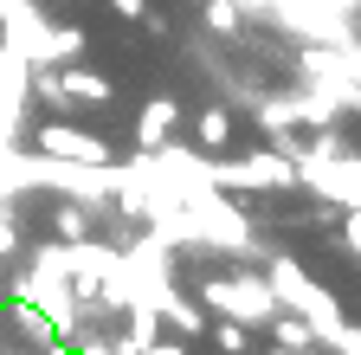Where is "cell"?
Segmentation results:
<instances>
[{
	"label": "cell",
	"instance_id": "obj_1",
	"mask_svg": "<svg viewBox=\"0 0 361 355\" xmlns=\"http://www.w3.org/2000/svg\"><path fill=\"white\" fill-rule=\"evenodd\" d=\"M188 213V252H226V258H258V233L252 219L226 200L219 188H200L194 200H174Z\"/></svg>",
	"mask_w": 361,
	"mask_h": 355
},
{
	"label": "cell",
	"instance_id": "obj_2",
	"mask_svg": "<svg viewBox=\"0 0 361 355\" xmlns=\"http://www.w3.org/2000/svg\"><path fill=\"white\" fill-rule=\"evenodd\" d=\"M258 272H264L271 297H278V310H290V317H303V323L316 330V342L329 349V336L342 330V303H336V297H329L323 284H316V278L303 272V265H297L290 252H278V258H264Z\"/></svg>",
	"mask_w": 361,
	"mask_h": 355
},
{
	"label": "cell",
	"instance_id": "obj_3",
	"mask_svg": "<svg viewBox=\"0 0 361 355\" xmlns=\"http://www.w3.org/2000/svg\"><path fill=\"white\" fill-rule=\"evenodd\" d=\"M200 310L207 317H233L245 330H271V317H278V297H271L264 272H213L200 284Z\"/></svg>",
	"mask_w": 361,
	"mask_h": 355
},
{
	"label": "cell",
	"instance_id": "obj_4",
	"mask_svg": "<svg viewBox=\"0 0 361 355\" xmlns=\"http://www.w3.org/2000/svg\"><path fill=\"white\" fill-rule=\"evenodd\" d=\"M207 181L219 194H284V188H297V162L278 155V149L226 155V162H207Z\"/></svg>",
	"mask_w": 361,
	"mask_h": 355
},
{
	"label": "cell",
	"instance_id": "obj_5",
	"mask_svg": "<svg viewBox=\"0 0 361 355\" xmlns=\"http://www.w3.org/2000/svg\"><path fill=\"white\" fill-rule=\"evenodd\" d=\"M0 52L20 65H52V20L32 0H0Z\"/></svg>",
	"mask_w": 361,
	"mask_h": 355
},
{
	"label": "cell",
	"instance_id": "obj_6",
	"mask_svg": "<svg viewBox=\"0 0 361 355\" xmlns=\"http://www.w3.org/2000/svg\"><path fill=\"white\" fill-rule=\"evenodd\" d=\"M32 149H39V155H59V162H90V168L110 162V143L90 136V129H78V123H39Z\"/></svg>",
	"mask_w": 361,
	"mask_h": 355
},
{
	"label": "cell",
	"instance_id": "obj_7",
	"mask_svg": "<svg viewBox=\"0 0 361 355\" xmlns=\"http://www.w3.org/2000/svg\"><path fill=\"white\" fill-rule=\"evenodd\" d=\"M149 303H155V317H161V323H168V330H174L180 342H188V336H200V330H207V310H200L194 297H180L174 284H161V291H155Z\"/></svg>",
	"mask_w": 361,
	"mask_h": 355
},
{
	"label": "cell",
	"instance_id": "obj_8",
	"mask_svg": "<svg viewBox=\"0 0 361 355\" xmlns=\"http://www.w3.org/2000/svg\"><path fill=\"white\" fill-rule=\"evenodd\" d=\"M59 91H65V104H110V78L78 65V59H65L59 65Z\"/></svg>",
	"mask_w": 361,
	"mask_h": 355
},
{
	"label": "cell",
	"instance_id": "obj_9",
	"mask_svg": "<svg viewBox=\"0 0 361 355\" xmlns=\"http://www.w3.org/2000/svg\"><path fill=\"white\" fill-rule=\"evenodd\" d=\"M174 123H180V104L174 97H149L142 116H135V149H161L174 136Z\"/></svg>",
	"mask_w": 361,
	"mask_h": 355
},
{
	"label": "cell",
	"instance_id": "obj_10",
	"mask_svg": "<svg viewBox=\"0 0 361 355\" xmlns=\"http://www.w3.org/2000/svg\"><path fill=\"white\" fill-rule=\"evenodd\" d=\"M0 323H13V336H20V349H45V342H52L59 330H52V317H45V310H32V303H7V317H0Z\"/></svg>",
	"mask_w": 361,
	"mask_h": 355
},
{
	"label": "cell",
	"instance_id": "obj_11",
	"mask_svg": "<svg viewBox=\"0 0 361 355\" xmlns=\"http://www.w3.org/2000/svg\"><path fill=\"white\" fill-rule=\"evenodd\" d=\"M90 233H97V207H84V200L52 207V239H90Z\"/></svg>",
	"mask_w": 361,
	"mask_h": 355
},
{
	"label": "cell",
	"instance_id": "obj_12",
	"mask_svg": "<svg viewBox=\"0 0 361 355\" xmlns=\"http://www.w3.org/2000/svg\"><path fill=\"white\" fill-rule=\"evenodd\" d=\"M123 323H129L123 336H129L135 349H149V342H161V317H155V303H149V297H135V303L123 310Z\"/></svg>",
	"mask_w": 361,
	"mask_h": 355
},
{
	"label": "cell",
	"instance_id": "obj_13",
	"mask_svg": "<svg viewBox=\"0 0 361 355\" xmlns=\"http://www.w3.org/2000/svg\"><path fill=\"white\" fill-rule=\"evenodd\" d=\"M194 136H200V149H226V143H233V110H226V104L200 110L194 116Z\"/></svg>",
	"mask_w": 361,
	"mask_h": 355
},
{
	"label": "cell",
	"instance_id": "obj_14",
	"mask_svg": "<svg viewBox=\"0 0 361 355\" xmlns=\"http://www.w3.org/2000/svg\"><path fill=\"white\" fill-rule=\"evenodd\" d=\"M207 330H213L219 355H245V349H252V330H245V323H233V317H207Z\"/></svg>",
	"mask_w": 361,
	"mask_h": 355
},
{
	"label": "cell",
	"instance_id": "obj_15",
	"mask_svg": "<svg viewBox=\"0 0 361 355\" xmlns=\"http://www.w3.org/2000/svg\"><path fill=\"white\" fill-rule=\"evenodd\" d=\"M207 26L213 32H239L245 26V7H239V0H207Z\"/></svg>",
	"mask_w": 361,
	"mask_h": 355
},
{
	"label": "cell",
	"instance_id": "obj_16",
	"mask_svg": "<svg viewBox=\"0 0 361 355\" xmlns=\"http://www.w3.org/2000/svg\"><path fill=\"white\" fill-rule=\"evenodd\" d=\"M84 52V32L78 26H52V65H65V59H78Z\"/></svg>",
	"mask_w": 361,
	"mask_h": 355
},
{
	"label": "cell",
	"instance_id": "obj_17",
	"mask_svg": "<svg viewBox=\"0 0 361 355\" xmlns=\"http://www.w3.org/2000/svg\"><path fill=\"white\" fill-rule=\"evenodd\" d=\"M329 349H336V355H361V323H342V330L329 336Z\"/></svg>",
	"mask_w": 361,
	"mask_h": 355
},
{
	"label": "cell",
	"instance_id": "obj_18",
	"mask_svg": "<svg viewBox=\"0 0 361 355\" xmlns=\"http://www.w3.org/2000/svg\"><path fill=\"white\" fill-rule=\"evenodd\" d=\"M342 246L361 258V207H348V219H342Z\"/></svg>",
	"mask_w": 361,
	"mask_h": 355
},
{
	"label": "cell",
	"instance_id": "obj_19",
	"mask_svg": "<svg viewBox=\"0 0 361 355\" xmlns=\"http://www.w3.org/2000/svg\"><path fill=\"white\" fill-rule=\"evenodd\" d=\"M104 7L123 13V20H142V13H149V0H104Z\"/></svg>",
	"mask_w": 361,
	"mask_h": 355
},
{
	"label": "cell",
	"instance_id": "obj_20",
	"mask_svg": "<svg viewBox=\"0 0 361 355\" xmlns=\"http://www.w3.org/2000/svg\"><path fill=\"white\" fill-rule=\"evenodd\" d=\"M39 355H84V349H78V342H65V336H52V342L39 349Z\"/></svg>",
	"mask_w": 361,
	"mask_h": 355
},
{
	"label": "cell",
	"instance_id": "obj_21",
	"mask_svg": "<svg viewBox=\"0 0 361 355\" xmlns=\"http://www.w3.org/2000/svg\"><path fill=\"white\" fill-rule=\"evenodd\" d=\"M135 355H188V349H180V336H174V342H149V349H135Z\"/></svg>",
	"mask_w": 361,
	"mask_h": 355
},
{
	"label": "cell",
	"instance_id": "obj_22",
	"mask_svg": "<svg viewBox=\"0 0 361 355\" xmlns=\"http://www.w3.org/2000/svg\"><path fill=\"white\" fill-rule=\"evenodd\" d=\"M0 355H39V349H7V342H0Z\"/></svg>",
	"mask_w": 361,
	"mask_h": 355
}]
</instances>
